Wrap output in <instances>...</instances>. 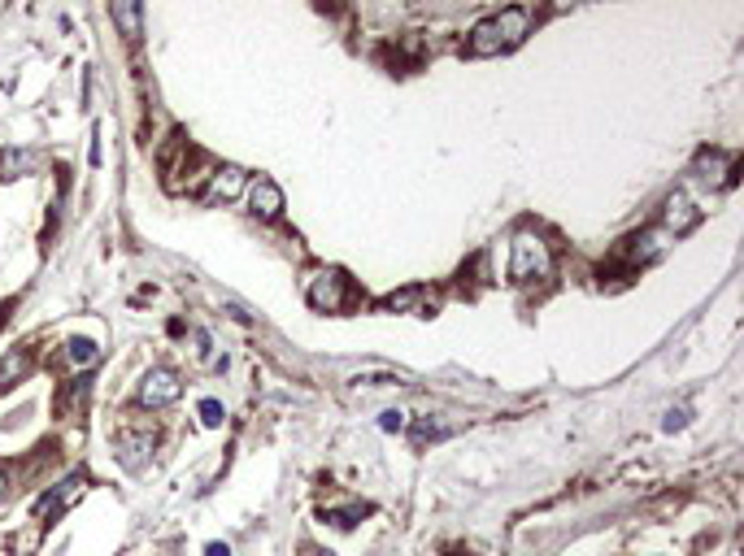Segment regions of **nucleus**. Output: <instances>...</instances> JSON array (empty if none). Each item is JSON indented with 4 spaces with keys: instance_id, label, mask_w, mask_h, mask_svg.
I'll return each mask as SVG.
<instances>
[{
    "instance_id": "nucleus-16",
    "label": "nucleus",
    "mask_w": 744,
    "mask_h": 556,
    "mask_svg": "<svg viewBox=\"0 0 744 556\" xmlns=\"http://www.w3.org/2000/svg\"><path fill=\"white\" fill-rule=\"evenodd\" d=\"M449 435H453L449 422H440V417H418L414 430H410V444H414V448H426V444H440V439H449Z\"/></svg>"
},
{
    "instance_id": "nucleus-14",
    "label": "nucleus",
    "mask_w": 744,
    "mask_h": 556,
    "mask_svg": "<svg viewBox=\"0 0 744 556\" xmlns=\"http://www.w3.org/2000/svg\"><path fill=\"white\" fill-rule=\"evenodd\" d=\"M88 396H92V383L79 374V378H70L61 392H57V417H79V408H88Z\"/></svg>"
},
{
    "instance_id": "nucleus-9",
    "label": "nucleus",
    "mask_w": 744,
    "mask_h": 556,
    "mask_svg": "<svg viewBox=\"0 0 744 556\" xmlns=\"http://www.w3.org/2000/svg\"><path fill=\"white\" fill-rule=\"evenodd\" d=\"M249 192V174L240 170V165H218L210 170V183H205V201L210 204H231L240 201Z\"/></svg>"
},
{
    "instance_id": "nucleus-17",
    "label": "nucleus",
    "mask_w": 744,
    "mask_h": 556,
    "mask_svg": "<svg viewBox=\"0 0 744 556\" xmlns=\"http://www.w3.org/2000/svg\"><path fill=\"white\" fill-rule=\"evenodd\" d=\"M109 18L127 31V40H131V44L140 40V22H144V9H140V4H113V9H109Z\"/></svg>"
},
{
    "instance_id": "nucleus-19",
    "label": "nucleus",
    "mask_w": 744,
    "mask_h": 556,
    "mask_svg": "<svg viewBox=\"0 0 744 556\" xmlns=\"http://www.w3.org/2000/svg\"><path fill=\"white\" fill-rule=\"evenodd\" d=\"M362 517H371V505H349V508H322V522H331V526H340V530H349V526H357Z\"/></svg>"
},
{
    "instance_id": "nucleus-6",
    "label": "nucleus",
    "mask_w": 744,
    "mask_h": 556,
    "mask_svg": "<svg viewBox=\"0 0 744 556\" xmlns=\"http://www.w3.org/2000/svg\"><path fill=\"white\" fill-rule=\"evenodd\" d=\"M83 487H88V474H83V469L65 474V478L57 483L53 491H44V496L35 500V526H40V530H49L57 517H61L65 508H70L74 500H79V496H83Z\"/></svg>"
},
{
    "instance_id": "nucleus-4",
    "label": "nucleus",
    "mask_w": 744,
    "mask_h": 556,
    "mask_svg": "<svg viewBox=\"0 0 744 556\" xmlns=\"http://www.w3.org/2000/svg\"><path fill=\"white\" fill-rule=\"evenodd\" d=\"M671 248V235L662 231V226H653V231H636V235H627L614 256H610V270H623V274H636L644 265H653L657 256Z\"/></svg>"
},
{
    "instance_id": "nucleus-23",
    "label": "nucleus",
    "mask_w": 744,
    "mask_h": 556,
    "mask_svg": "<svg viewBox=\"0 0 744 556\" xmlns=\"http://www.w3.org/2000/svg\"><path fill=\"white\" fill-rule=\"evenodd\" d=\"M9 487H13V483H9V469H4V465H0V500H4V496H9Z\"/></svg>"
},
{
    "instance_id": "nucleus-22",
    "label": "nucleus",
    "mask_w": 744,
    "mask_h": 556,
    "mask_svg": "<svg viewBox=\"0 0 744 556\" xmlns=\"http://www.w3.org/2000/svg\"><path fill=\"white\" fill-rule=\"evenodd\" d=\"M688 408H671V413H666V422H662V430H684V426H688Z\"/></svg>"
},
{
    "instance_id": "nucleus-8",
    "label": "nucleus",
    "mask_w": 744,
    "mask_h": 556,
    "mask_svg": "<svg viewBox=\"0 0 744 556\" xmlns=\"http://www.w3.org/2000/svg\"><path fill=\"white\" fill-rule=\"evenodd\" d=\"M179 396H183V383H179V374L165 369V365H153V369L144 374V383H140V405L144 408H165V405H174Z\"/></svg>"
},
{
    "instance_id": "nucleus-7",
    "label": "nucleus",
    "mask_w": 744,
    "mask_h": 556,
    "mask_svg": "<svg viewBox=\"0 0 744 556\" xmlns=\"http://www.w3.org/2000/svg\"><path fill=\"white\" fill-rule=\"evenodd\" d=\"M692 179L701 187H732L736 183V156L723 149H701L692 161Z\"/></svg>"
},
{
    "instance_id": "nucleus-21",
    "label": "nucleus",
    "mask_w": 744,
    "mask_h": 556,
    "mask_svg": "<svg viewBox=\"0 0 744 556\" xmlns=\"http://www.w3.org/2000/svg\"><path fill=\"white\" fill-rule=\"evenodd\" d=\"M401 426H405V413H396V408L379 413V430H387V435H392V430H401Z\"/></svg>"
},
{
    "instance_id": "nucleus-25",
    "label": "nucleus",
    "mask_w": 744,
    "mask_h": 556,
    "mask_svg": "<svg viewBox=\"0 0 744 556\" xmlns=\"http://www.w3.org/2000/svg\"><path fill=\"white\" fill-rule=\"evenodd\" d=\"M301 556H335V552H326V548H305Z\"/></svg>"
},
{
    "instance_id": "nucleus-13",
    "label": "nucleus",
    "mask_w": 744,
    "mask_h": 556,
    "mask_svg": "<svg viewBox=\"0 0 744 556\" xmlns=\"http://www.w3.org/2000/svg\"><path fill=\"white\" fill-rule=\"evenodd\" d=\"M31 369H35V348H13V353L0 356V396L9 387H18Z\"/></svg>"
},
{
    "instance_id": "nucleus-15",
    "label": "nucleus",
    "mask_w": 744,
    "mask_h": 556,
    "mask_svg": "<svg viewBox=\"0 0 744 556\" xmlns=\"http://www.w3.org/2000/svg\"><path fill=\"white\" fill-rule=\"evenodd\" d=\"M40 165V152L31 149H4L0 152V179H22Z\"/></svg>"
},
{
    "instance_id": "nucleus-24",
    "label": "nucleus",
    "mask_w": 744,
    "mask_h": 556,
    "mask_svg": "<svg viewBox=\"0 0 744 556\" xmlns=\"http://www.w3.org/2000/svg\"><path fill=\"white\" fill-rule=\"evenodd\" d=\"M205 556H231V548H226V544H210V548H205Z\"/></svg>"
},
{
    "instance_id": "nucleus-18",
    "label": "nucleus",
    "mask_w": 744,
    "mask_h": 556,
    "mask_svg": "<svg viewBox=\"0 0 744 556\" xmlns=\"http://www.w3.org/2000/svg\"><path fill=\"white\" fill-rule=\"evenodd\" d=\"M65 356H70L79 369H92V365L101 361V348H96V339H83V335H79V339L65 344Z\"/></svg>"
},
{
    "instance_id": "nucleus-3",
    "label": "nucleus",
    "mask_w": 744,
    "mask_h": 556,
    "mask_svg": "<svg viewBox=\"0 0 744 556\" xmlns=\"http://www.w3.org/2000/svg\"><path fill=\"white\" fill-rule=\"evenodd\" d=\"M113 448H118V461H122L131 474H140V469L149 465L153 448H157V426L144 422V417H127V422L113 430Z\"/></svg>"
},
{
    "instance_id": "nucleus-12",
    "label": "nucleus",
    "mask_w": 744,
    "mask_h": 556,
    "mask_svg": "<svg viewBox=\"0 0 744 556\" xmlns=\"http://www.w3.org/2000/svg\"><path fill=\"white\" fill-rule=\"evenodd\" d=\"M249 213L262 217V222H274V217L283 213V192H279V183H270V179L249 183Z\"/></svg>"
},
{
    "instance_id": "nucleus-1",
    "label": "nucleus",
    "mask_w": 744,
    "mask_h": 556,
    "mask_svg": "<svg viewBox=\"0 0 744 556\" xmlns=\"http://www.w3.org/2000/svg\"><path fill=\"white\" fill-rule=\"evenodd\" d=\"M527 27H532V13L527 9H501V13H492V18H483L475 31H471V40H466V52L471 57H501V52L518 49L523 40H527Z\"/></svg>"
},
{
    "instance_id": "nucleus-10",
    "label": "nucleus",
    "mask_w": 744,
    "mask_h": 556,
    "mask_svg": "<svg viewBox=\"0 0 744 556\" xmlns=\"http://www.w3.org/2000/svg\"><path fill=\"white\" fill-rule=\"evenodd\" d=\"M696 222H701V209L692 204L688 192H671L666 204H662V231H666L671 240H679V235H688Z\"/></svg>"
},
{
    "instance_id": "nucleus-20",
    "label": "nucleus",
    "mask_w": 744,
    "mask_h": 556,
    "mask_svg": "<svg viewBox=\"0 0 744 556\" xmlns=\"http://www.w3.org/2000/svg\"><path fill=\"white\" fill-rule=\"evenodd\" d=\"M222 417H226V408L218 405V400H201V422L205 426H222Z\"/></svg>"
},
{
    "instance_id": "nucleus-11",
    "label": "nucleus",
    "mask_w": 744,
    "mask_h": 556,
    "mask_svg": "<svg viewBox=\"0 0 744 556\" xmlns=\"http://www.w3.org/2000/svg\"><path fill=\"white\" fill-rule=\"evenodd\" d=\"M435 304H440V296H435L431 287H401V292H387V296L379 301V308H383V313H414V308H418L426 317Z\"/></svg>"
},
{
    "instance_id": "nucleus-5",
    "label": "nucleus",
    "mask_w": 744,
    "mask_h": 556,
    "mask_svg": "<svg viewBox=\"0 0 744 556\" xmlns=\"http://www.w3.org/2000/svg\"><path fill=\"white\" fill-rule=\"evenodd\" d=\"M305 301L314 304L318 313H340V308H349V301H353V283H349L344 270L322 265V270H314V274L305 278Z\"/></svg>"
},
{
    "instance_id": "nucleus-26",
    "label": "nucleus",
    "mask_w": 744,
    "mask_h": 556,
    "mask_svg": "<svg viewBox=\"0 0 744 556\" xmlns=\"http://www.w3.org/2000/svg\"><path fill=\"white\" fill-rule=\"evenodd\" d=\"M444 556H457V552H444Z\"/></svg>"
},
{
    "instance_id": "nucleus-2",
    "label": "nucleus",
    "mask_w": 744,
    "mask_h": 556,
    "mask_svg": "<svg viewBox=\"0 0 744 556\" xmlns=\"http://www.w3.org/2000/svg\"><path fill=\"white\" fill-rule=\"evenodd\" d=\"M553 274V248L544 244V235L518 231L510 240V283H540Z\"/></svg>"
}]
</instances>
